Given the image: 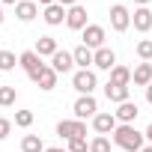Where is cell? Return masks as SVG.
Here are the masks:
<instances>
[{"label": "cell", "instance_id": "cell-1", "mask_svg": "<svg viewBox=\"0 0 152 152\" xmlns=\"http://www.w3.org/2000/svg\"><path fill=\"white\" fill-rule=\"evenodd\" d=\"M113 137V143L119 146V149H125V152H140L143 149V131H137L134 125H116V131L110 134Z\"/></svg>", "mask_w": 152, "mask_h": 152}, {"label": "cell", "instance_id": "cell-2", "mask_svg": "<svg viewBox=\"0 0 152 152\" xmlns=\"http://www.w3.org/2000/svg\"><path fill=\"white\" fill-rule=\"evenodd\" d=\"M72 87L78 90L81 96H93V90L99 87V81H96V72H90V69H78L72 75Z\"/></svg>", "mask_w": 152, "mask_h": 152}, {"label": "cell", "instance_id": "cell-3", "mask_svg": "<svg viewBox=\"0 0 152 152\" xmlns=\"http://www.w3.org/2000/svg\"><path fill=\"white\" fill-rule=\"evenodd\" d=\"M57 134H60L63 140L87 137V122H84V119H60V122H57Z\"/></svg>", "mask_w": 152, "mask_h": 152}, {"label": "cell", "instance_id": "cell-4", "mask_svg": "<svg viewBox=\"0 0 152 152\" xmlns=\"http://www.w3.org/2000/svg\"><path fill=\"white\" fill-rule=\"evenodd\" d=\"M72 113H75V119H93V116L99 113V102H96L93 96H78Z\"/></svg>", "mask_w": 152, "mask_h": 152}, {"label": "cell", "instance_id": "cell-5", "mask_svg": "<svg viewBox=\"0 0 152 152\" xmlns=\"http://www.w3.org/2000/svg\"><path fill=\"white\" fill-rule=\"evenodd\" d=\"M27 78L33 81V84H39V90H45V93H51L54 87H57V78L60 75L51 69V66H42L39 72H33V75H27Z\"/></svg>", "mask_w": 152, "mask_h": 152}, {"label": "cell", "instance_id": "cell-6", "mask_svg": "<svg viewBox=\"0 0 152 152\" xmlns=\"http://www.w3.org/2000/svg\"><path fill=\"white\" fill-rule=\"evenodd\" d=\"M110 27H113L116 33H125V30L131 27V12H128L122 3H113V6H110Z\"/></svg>", "mask_w": 152, "mask_h": 152}, {"label": "cell", "instance_id": "cell-7", "mask_svg": "<svg viewBox=\"0 0 152 152\" xmlns=\"http://www.w3.org/2000/svg\"><path fill=\"white\" fill-rule=\"evenodd\" d=\"M81 39H84V45L90 51H99V48H104V27L102 24H87V30L81 33Z\"/></svg>", "mask_w": 152, "mask_h": 152}, {"label": "cell", "instance_id": "cell-8", "mask_svg": "<svg viewBox=\"0 0 152 152\" xmlns=\"http://www.w3.org/2000/svg\"><path fill=\"white\" fill-rule=\"evenodd\" d=\"M137 113H140V107H137L131 99H128V102H122V104H116V110H113V116H116V122H119V125H134Z\"/></svg>", "mask_w": 152, "mask_h": 152}, {"label": "cell", "instance_id": "cell-9", "mask_svg": "<svg viewBox=\"0 0 152 152\" xmlns=\"http://www.w3.org/2000/svg\"><path fill=\"white\" fill-rule=\"evenodd\" d=\"M66 27L69 30H87V9L78 3V6H72V9H66Z\"/></svg>", "mask_w": 152, "mask_h": 152}, {"label": "cell", "instance_id": "cell-10", "mask_svg": "<svg viewBox=\"0 0 152 152\" xmlns=\"http://www.w3.org/2000/svg\"><path fill=\"white\" fill-rule=\"evenodd\" d=\"M131 24H134L137 33H149L152 30V9L149 6H137L134 15H131Z\"/></svg>", "mask_w": 152, "mask_h": 152}, {"label": "cell", "instance_id": "cell-11", "mask_svg": "<svg viewBox=\"0 0 152 152\" xmlns=\"http://www.w3.org/2000/svg\"><path fill=\"white\" fill-rule=\"evenodd\" d=\"M36 15H39V3H36V0H18V3H15V18L18 21L30 24Z\"/></svg>", "mask_w": 152, "mask_h": 152}, {"label": "cell", "instance_id": "cell-12", "mask_svg": "<svg viewBox=\"0 0 152 152\" xmlns=\"http://www.w3.org/2000/svg\"><path fill=\"white\" fill-rule=\"evenodd\" d=\"M93 66L96 69H102V72H110L113 66H116V54H113V48H99L96 51V57H93Z\"/></svg>", "mask_w": 152, "mask_h": 152}, {"label": "cell", "instance_id": "cell-13", "mask_svg": "<svg viewBox=\"0 0 152 152\" xmlns=\"http://www.w3.org/2000/svg\"><path fill=\"white\" fill-rule=\"evenodd\" d=\"M51 69H54L57 75L72 72V69H75V57H72V51H57V54L51 57Z\"/></svg>", "mask_w": 152, "mask_h": 152}, {"label": "cell", "instance_id": "cell-14", "mask_svg": "<svg viewBox=\"0 0 152 152\" xmlns=\"http://www.w3.org/2000/svg\"><path fill=\"white\" fill-rule=\"evenodd\" d=\"M104 99L107 102H113V104H122V102H128L131 99V87H119V84H104Z\"/></svg>", "mask_w": 152, "mask_h": 152}, {"label": "cell", "instance_id": "cell-15", "mask_svg": "<svg viewBox=\"0 0 152 152\" xmlns=\"http://www.w3.org/2000/svg\"><path fill=\"white\" fill-rule=\"evenodd\" d=\"M116 116L113 113H96L93 116V128H96V134H113L116 131Z\"/></svg>", "mask_w": 152, "mask_h": 152}, {"label": "cell", "instance_id": "cell-16", "mask_svg": "<svg viewBox=\"0 0 152 152\" xmlns=\"http://www.w3.org/2000/svg\"><path fill=\"white\" fill-rule=\"evenodd\" d=\"M42 18H45V24H48V27H60V24L66 21V9H63L60 3H51V6H45Z\"/></svg>", "mask_w": 152, "mask_h": 152}, {"label": "cell", "instance_id": "cell-17", "mask_svg": "<svg viewBox=\"0 0 152 152\" xmlns=\"http://www.w3.org/2000/svg\"><path fill=\"white\" fill-rule=\"evenodd\" d=\"M18 66H21V69H24L27 75H33V72H39V69H42L45 63H42V57H39L36 51H24V54L18 57Z\"/></svg>", "mask_w": 152, "mask_h": 152}, {"label": "cell", "instance_id": "cell-18", "mask_svg": "<svg viewBox=\"0 0 152 152\" xmlns=\"http://www.w3.org/2000/svg\"><path fill=\"white\" fill-rule=\"evenodd\" d=\"M131 84H134V87H149V84H152V63H140V66L131 72Z\"/></svg>", "mask_w": 152, "mask_h": 152}, {"label": "cell", "instance_id": "cell-19", "mask_svg": "<svg viewBox=\"0 0 152 152\" xmlns=\"http://www.w3.org/2000/svg\"><path fill=\"white\" fill-rule=\"evenodd\" d=\"M33 51H36L39 57H54V54H57L60 48H57V39H54V36H39V39H36V48H33Z\"/></svg>", "mask_w": 152, "mask_h": 152}, {"label": "cell", "instance_id": "cell-20", "mask_svg": "<svg viewBox=\"0 0 152 152\" xmlns=\"http://www.w3.org/2000/svg\"><path fill=\"white\" fill-rule=\"evenodd\" d=\"M72 57H75V66H78V69H90V66H93L96 51H90L87 45H78V48L72 51Z\"/></svg>", "mask_w": 152, "mask_h": 152}, {"label": "cell", "instance_id": "cell-21", "mask_svg": "<svg viewBox=\"0 0 152 152\" xmlns=\"http://www.w3.org/2000/svg\"><path fill=\"white\" fill-rule=\"evenodd\" d=\"M110 84L131 87V69H125V66H113V69H110Z\"/></svg>", "mask_w": 152, "mask_h": 152}, {"label": "cell", "instance_id": "cell-22", "mask_svg": "<svg viewBox=\"0 0 152 152\" xmlns=\"http://www.w3.org/2000/svg\"><path fill=\"white\" fill-rule=\"evenodd\" d=\"M48 146L42 143V137L39 134H27L24 140H21V152H45Z\"/></svg>", "mask_w": 152, "mask_h": 152}, {"label": "cell", "instance_id": "cell-23", "mask_svg": "<svg viewBox=\"0 0 152 152\" xmlns=\"http://www.w3.org/2000/svg\"><path fill=\"white\" fill-rule=\"evenodd\" d=\"M90 152H110V137L107 134H96L90 140Z\"/></svg>", "mask_w": 152, "mask_h": 152}, {"label": "cell", "instance_id": "cell-24", "mask_svg": "<svg viewBox=\"0 0 152 152\" xmlns=\"http://www.w3.org/2000/svg\"><path fill=\"white\" fill-rule=\"evenodd\" d=\"M15 99H18V90L15 87H0V107L15 104Z\"/></svg>", "mask_w": 152, "mask_h": 152}, {"label": "cell", "instance_id": "cell-25", "mask_svg": "<svg viewBox=\"0 0 152 152\" xmlns=\"http://www.w3.org/2000/svg\"><path fill=\"white\" fill-rule=\"evenodd\" d=\"M18 66V57L12 51H0V72H12Z\"/></svg>", "mask_w": 152, "mask_h": 152}, {"label": "cell", "instance_id": "cell-26", "mask_svg": "<svg viewBox=\"0 0 152 152\" xmlns=\"http://www.w3.org/2000/svg\"><path fill=\"white\" fill-rule=\"evenodd\" d=\"M33 119H36L33 110H15V125H18V128H30Z\"/></svg>", "mask_w": 152, "mask_h": 152}, {"label": "cell", "instance_id": "cell-27", "mask_svg": "<svg viewBox=\"0 0 152 152\" xmlns=\"http://www.w3.org/2000/svg\"><path fill=\"white\" fill-rule=\"evenodd\" d=\"M137 57H140L143 63L152 60V39H140V42H137Z\"/></svg>", "mask_w": 152, "mask_h": 152}, {"label": "cell", "instance_id": "cell-28", "mask_svg": "<svg viewBox=\"0 0 152 152\" xmlns=\"http://www.w3.org/2000/svg\"><path fill=\"white\" fill-rule=\"evenodd\" d=\"M69 152H90L87 137H75V140H69Z\"/></svg>", "mask_w": 152, "mask_h": 152}, {"label": "cell", "instance_id": "cell-29", "mask_svg": "<svg viewBox=\"0 0 152 152\" xmlns=\"http://www.w3.org/2000/svg\"><path fill=\"white\" fill-rule=\"evenodd\" d=\"M9 131H12V119L0 116V140H6V137H9Z\"/></svg>", "mask_w": 152, "mask_h": 152}, {"label": "cell", "instance_id": "cell-30", "mask_svg": "<svg viewBox=\"0 0 152 152\" xmlns=\"http://www.w3.org/2000/svg\"><path fill=\"white\" fill-rule=\"evenodd\" d=\"M57 3H60L63 9H72V6H78V0H57Z\"/></svg>", "mask_w": 152, "mask_h": 152}, {"label": "cell", "instance_id": "cell-31", "mask_svg": "<svg viewBox=\"0 0 152 152\" xmlns=\"http://www.w3.org/2000/svg\"><path fill=\"white\" fill-rule=\"evenodd\" d=\"M143 137H146V140H149V143H152V122H149V125H146V131H143Z\"/></svg>", "mask_w": 152, "mask_h": 152}, {"label": "cell", "instance_id": "cell-32", "mask_svg": "<svg viewBox=\"0 0 152 152\" xmlns=\"http://www.w3.org/2000/svg\"><path fill=\"white\" fill-rule=\"evenodd\" d=\"M146 102H149V104H152V84H149V87H146Z\"/></svg>", "mask_w": 152, "mask_h": 152}, {"label": "cell", "instance_id": "cell-33", "mask_svg": "<svg viewBox=\"0 0 152 152\" xmlns=\"http://www.w3.org/2000/svg\"><path fill=\"white\" fill-rule=\"evenodd\" d=\"M45 152H69V149H60V146H48Z\"/></svg>", "mask_w": 152, "mask_h": 152}, {"label": "cell", "instance_id": "cell-34", "mask_svg": "<svg viewBox=\"0 0 152 152\" xmlns=\"http://www.w3.org/2000/svg\"><path fill=\"white\" fill-rule=\"evenodd\" d=\"M39 6H51V3H57V0H36Z\"/></svg>", "mask_w": 152, "mask_h": 152}, {"label": "cell", "instance_id": "cell-35", "mask_svg": "<svg viewBox=\"0 0 152 152\" xmlns=\"http://www.w3.org/2000/svg\"><path fill=\"white\" fill-rule=\"evenodd\" d=\"M134 3H137V6H149V3H152V0H134Z\"/></svg>", "mask_w": 152, "mask_h": 152}, {"label": "cell", "instance_id": "cell-36", "mask_svg": "<svg viewBox=\"0 0 152 152\" xmlns=\"http://www.w3.org/2000/svg\"><path fill=\"white\" fill-rule=\"evenodd\" d=\"M140 152H152V143H149V146H143V149H140Z\"/></svg>", "mask_w": 152, "mask_h": 152}, {"label": "cell", "instance_id": "cell-37", "mask_svg": "<svg viewBox=\"0 0 152 152\" xmlns=\"http://www.w3.org/2000/svg\"><path fill=\"white\" fill-rule=\"evenodd\" d=\"M0 24H3V3H0Z\"/></svg>", "mask_w": 152, "mask_h": 152}, {"label": "cell", "instance_id": "cell-38", "mask_svg": "<svg viewBox=\"0 0 152 152\" xmlns=\"http://www.w3.org/2000/svg\"><path fill=\"white\" fill-rule=\"evenodd\" d=\"M0 3H18V0H0Z\"/></svg>", "mask_w": 152, "mask_h": 152}]
</instances>
